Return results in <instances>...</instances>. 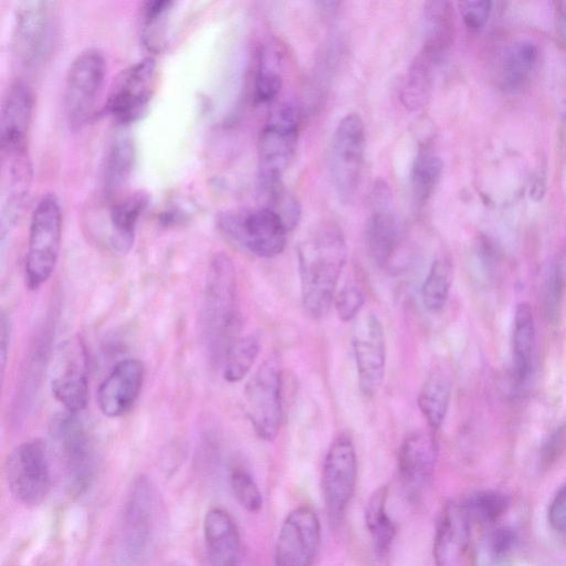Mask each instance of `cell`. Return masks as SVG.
<instances>
[{
    "mask_svg": "<svg viewBox=\"0 0 566 566\" xmlns=\"http://www.w3.org/2000/svg\"><path fill=\"white\" fill-rule=\"evenodd\" d=\"M49 431L67 490L72 495L85 493L93 482L96 463L87 428L76 413L65 410L53 417Z\"/></svg>",
    "mask_w": 566,
    "mask_h": 566,
    "instance_id": "cell-5",
    "label": "cell"
},
{
    "mask_svg": "<svg viewBox=\"0 0 566 566\" xmlns=\"http://www.w3.org/2000/svg\"><path fill=\"white\" fill-rule=\"evenodd\" d=\"M230 486L237 502L248 512L256 513L263 504L262 493L249 471L235 467L230 473Z\"/></svg>",
    "mask_w": 566,
    "mask_h": 566,
    "instance_id": "cell-38",
    "label": "cell"
},
{
    "mask_svg": "<svg viewBox=\"0 0 566 566\" xmlns=\"http://www.w3.org/2000/svg\"><path fill=\"white\" fill-rule=\"evenodd\" d=\"M535 349V322L527 303L517 304L512 327V354L518 381L527 379L532 371Z\"/></svg>",
    "mask_w": 566,
    "mask_h": 566,
    "instance_id": "cell-24",
    "label": "cell"
},
{
    "mask_svg": "<svg viewBox=\"0 0 566 566\" xmlns=\"http://www.w3.org/2000/svg\"><path fill=\"white\" fill-rule=\"evenodd\" d=\"M472 521L464 502L449 501L441 509L433 536L432 556L436 566H457L463 557Z\"/></svg>",
    "mask_w": 566,
    "mask_h": 566,
    "instance_id": "cell-19",
    "label": "cell"
},
{
    "mask_svg": "<svg viewBox=\"0 0 566 566\" xmlns=\"http://www.w3.org/2000/svg\"><path fill=\"white\" fill-rule=\"evenodd\" d=\"M423 11L424 40L420 52L438 63L450 38L449 7L443 1H428Z\"/></svg>",
    "mask_w": 566,
    "mask_h": 566,
    "instance_id": "cell-29",
    "label": "cell"
},
{
    "mask_svg": "<svg viewBox=\"0 0 566 566\" xmlns=\"http://www.w3.org/2000/svg\"><path fill=\"white\" fill-rule=\"evenodd\" d=\"M365 125L357 113L345 115L337 124L331 147V171L339 199L348 203L360 185L365 163Z\"/></svg>",
    "mask_w": 566,
    "mask_h": 566,
    "instance_id": "cell-12",
    "label": "cell"
},
{
    "mask_svg": "<svg viewBox=\"0 0 566 566\" xmlns=\"http://www.w3.org/2000/svg\"><path fill=\"white\" fill-rule=\"evenodd\" d=\"M357 484V457L353 440L338 434L324 458L321 488L331 523L338 524L350 504Z\"/></svg>",
    "mask_w": 566,
    "mask_h": 566,
    "instance_id": "cell-13",
    "label": "cell"
},
{
    "mask_svg": "<svg viewBox=\"0 0 566 566\" xmlns=\"http://www.w3.org/2000/svg\"><path fill=\"white\" fill-rule=\"evenodd\" d=\"M442 174L441 159L421 148L415 157L410 171V187L412 201L417 207H422L433 193Z\"/></svg>",
    "mask_w": 566,
    "mask_h": 566,
    "instance_id": "cell-30",
    "label": "cell"
},
{
    "mask_svg": "<svg viewBox=\"0 0 566 566\" xmlns=\"http://www.w3.org/2000/svg\"><path fill=\"white\" fill-rule=\"evenodd\" d=\"M322 541L319 518L308 505L293 509L283 520L274 549L275 566H313Z\"/></svg>",
    "mask_w": 566,
    "mask_h": 566,
    "instance_id": "cell-15",
    "label": "cell"
},
{
    "mask_svg": "<svg viewBox=\"0 0 566 566\" xmlns=\"http://www.w3.org/2000/svg\"><path fill=\"white\" fill-rule=\"evenodd\" d=\"M536 57V48L531 42L523 41L513 45L504 57L502 71L505 86H518L533 70Z\"/></svg>",
    "mask_w": 566,
    "mask_h": 566,
    "instance_id": "cell-34",
    "label": "cell"
},
{
    "mask_svg": "<svg viewBox=\"0 0 566 566\" xmlns=\"http://www.w3.org/2000/svg\"><path fill=\"white\" fill-rule=\"evenodd\" d=\"M260 348V337L256 334L238 337L230 345L222 359L224 379L228 382L242 380L254 365Z\"/></svg>",
    "mask_w": 566,
    "mask_h": 566,
    "instance_id": "cell-32",
    "label": "cell"
},
{
    "mask_svg": "<svg viewBox=\"0 0 566 566\" xmlns=\"http://www.w3.org/2000/svg\"><path fill=\"white\" fill-rule=\"evenodd\" d=\"M516 542L515 533L512 528L502 527L499 528L492 536L491 539V552L493 558L496 560H503L511 553Z\"/></svg>",
    "mask_w": 566,
    "mask_h": 566,
    "instance_id": "cell-42",
    "label": "cell"
},
{
    "mask_svg": "<svg viewBox=\"0 0 566 566\" xmlns=\"http://www.w3.org/2000/svg\"><path fill=\"white\" fill-rule=\"evenodd\" d=\"M33 108L30 87L17 81L8 88L1 106L0 142L3 154L24 151Z\"/></svg>",
    "mask_w": 566,
    "mask_h": 566,
    "instance_id": "cell-22",
    "label": "cell"
},
{
    "mask_svg": "<svg viewBox=\"0 0 566 566\" xmlns=\"http://www.w3.org/2000/svg\"><path fill=\"white\" fill-rule=\"evenodd\" d=\"M365 303V295L356 284L348 282L334 297L335 310L342 322H350L357 317Z\"/></svg>",
    "mask_w": 566,
    "mask_h": 566,
    "instance_id": "cell-39",
    "label": "cell"
},
{
    "mask_svg": "<svg viewBox=\"0 0 566 566\" xmlns=\"http://www.w3.org/2000/svg\"><path fill=\"white\" fill-rule=\"evenodd\" d=\"M282 87V76L266 52L260 55L259 66L254 78V102L268 104L273 102Z\"/></svg>",
    "mask_w": 566,
    "mask_h": 566,
    "instance_id": "cell-36",
    "label": "cell"
},
{
    "mask_svg": "<svg viewBox=\"0 0 566 566\" xmlns=\"http://www.w3.org/2000/svg\"><path fill=\"white\" fill-rule=\"evenodd\" d=\"M472 522L490 524L500 518L509 507L506 496L494 491H481L464 501Z\"/></svg>",
    "mask_w": 566,
    "mask_h": 566,
    "instance_id": "cell-35",
    "label": "cell"
},
{
    "mask_svg": "<svg viewBox=\"0 0 566 566\" xmlns=\"http://www.w3.org/2000/svg\"><path fill=\"white\" fill-rule=\"evenodd\" d=\"M347 259V247L338 226L323 223L297 247L301 303L313 319L324 317Z\"/></svg>",
    "mask_w": 566,
    "mask_h": 566,
    "instance_id": "cell-1",
    "label": "cell"
},
{
    "mask_svg": "<svg viewBox=\"0 0 566 566\" xmlns=\"http://www.w3.org/2000/svg\"><path fill=\"white\" fill-rule=\"evenodd\" d=\"M490 10V1H464L460 3L464 24L471 31H478L485 24Z\"/></svg>",
    "mask_w": 566,
    "mask_h": 566,
    "instance_id": "cell-40",
    "label": "cell"
},
{
    "mask_svg": "<svg viewBox=\"0 0 566 566\" xmlns=\"http://www.w3.org/2000/svg\"><path fill=\"white\" fill-rule=\"evenodd\" d=\"M4 474L17 501L28 506L41 504L52 486L49 451L43 441L33 439L17 446L6 459Z\"/></svg>",
    "mask_w": 566,
    "mask_h": 566,
    "instance_id": "cell-11",
    "label": "cell"
},
{
    "mask_svg": "<svg viewBox=\"0 0 566 566\" xmlns=\"http://www.w3.org/2000/svg\"><path fill=\"white\" fill-rule=\"evenodd\" d=\"M203 335L214 359H223L238 338L241 316L238 302L237 273L231 260L216 255L209 265L203 297Z\"/></svg>",
    "mask_w": 566,
    "mask_h": 566,
    "instance_id": "cell-2",
    "label": "cell"
},
{
    "mask_svg": "<svg viewBox=\"0 0 566 566\" xmlns=\"http://www.w3.org/2000/svg\"><path fill=\"white\" fill-rule=\"evenodd\" d=\"M451 398V380L449 376L436 369L423 381L417 405L427 421L429 430L437 433L441 428L448 412Z\"/></svg>",
    "mask_w": 566,
    "mask_h": 566,
    "instance_id": "cell-25",
    "label": "cell"
},
{
    "mask_svg": "<svg viewBox=\"0 0 566 566\" xmlns=\"http://www.w3.org/2000/svg\"><path fill=\"white\" fill-rule=\"evenodd\" d=\"M51 391L66 411H82L88 400L87 363L78 339L63 342L55 352L51 373Z\"/></svg>",
    "mask_w": 566,
    "mask_h": 566,
    "instance_id": "cell-16",
    "label": "cell"
},
{
    "mask_svg": "<svg viewBox=\"0 0 566 566\" xmlns=\"http://www.w3.org/2000/svg\"><path fill=\"white\" fill-rule=\"evenodd\" d=\"M547 518L553 531L566 537V484L552 499Z\"/></svg>",
    "mask_w": 566,
    "mask_h": 566,
    "instance_id": "cell-41",
    "label": "cell"
},
{
    "mask_svg": "<svg viewBox=\"0 0 566 566\" xmlns=\"http://www.w3.org/2000/svg\"><path fill=\"white\" fill-rule=\"evenodd\" d=\"M147 202L145 195L136 192L111 206L108 211L111 241L116 249L126 251L132 247L138 219Z\"/></svg>",
    "mask_w": 566,
    "mask_h": 566,
    "instance_id": "cell-26",
    "label": "cell"
},
{
    "mask_svg": "<svg viewBox=\"0 0 566 566\" xmlns=\"http://www.w3.org/2000/svg\"><path fill=\"white\" fill-rule=\"evenodd\" d=\"M106 60L96 48L85 49L71 62L64 83L63 108L72 129L82 128L91 118L106 76Z\"/></svg>",
    "mask_w": 566,
    "mask_h": 566,
    "instance_id": "cell-8",
    "label": "cell"
},
{
    "mask_svg": "<svg viewBox=\"0 0 566 566\" xmlns=\"http://www.w3.org/2000/svg\"><path fill=\"white\" fill-rule=\"evenodd\" d=\"M452 282V268L446 258L436 259L421 286V301L428 312L441 311L448 300Z\"/></svg>",
    "mask_w": 566,
    "mask_h": 566,
    "instance_id": "cell-33",
    "label": "cell"
},
{
    "mask_svg": "<svg viewBox=\"0 0 566 566\" xmlns=\"http://www.w3.org/2000/svg\"><path fill=\"white\" fill-rule=\"evenodd\" d=\"M283 370L277 353L269 355L251 376L244 389L248 418L256 436L272 441L283 418Z\"/></svg>",
    "mask_w": 566,
    "mask_h": 566,
    "instance_id": "cell-7",
    "label": "cell"
},
{
    "mask_svg": "<svg viewBox=\"0 0 566 566\" xmlns=\"http://www.w3.org/2000/svg\"><path fill=\"white\" fill-rule=\"evenodd\" d=\"M388 486L377 488L365 506V524L378 554L386 553L395 538L396 526L387 511Z\"/></svg>",
    "mask_w": 566,
    "mask_h": 566,
    "instance_id": "cell-27",
    "label": "cell"
},
{
    "mask_svg": "<svg viewBox=\"0 0 566 566\" xmlns=\"http://www.w3.org/2000/svg\"><path fill=\"white\" fill-rule=\"evenodd\" d=\"M202 530L210 566H240V534L234 520L226 510L209 509L203 517Z\"/></svg>",
    "mask_w": 566,
    "mask_h": 566,
    "instance_id": "cell-23",
    "label": "cell"
},
{
    "mask_svg": "<svg viewBox=\"0 0 566 566\" xmlns=\"http://www.w3.org/2000/svg\"><path fill=\"white\" fill-rule=\"evenodd\" d=\"M156 493L148 478H137L128 493L122 516L118 553L124 566H136L153 539Z\"/></svg>",
    "mask_w": 566,
    "mask_h": 566,
    "instance_id": "cell-10",
    "label": "cell"
},
{
    "mask_svg": "<svg viewBox=\"0 0 566 566\" xmlns=\"http://www.w3.org/2000/svg\"><path fill=\"white\" fill-rule=\"evenodd\" d=\"M437 64L422 53L411 62L401 87L400 98L406 108L417 111L427 103Z\"/></svg>",
    "mask_w": 566,
    "mask_h": 566,
    "instance_id": "cell-31",
    "label": "cell"
},
{
    "mask_svg": "<svg viewBox=\"0 0 566 566\" xmlns=\"http://www.w3.org/2000/svg\"><path fill=\"white\" fill-rule=\"evenodd\" d=\"M438 457L436 433L415 431L401 442L398 451V472L406 490L415 495L431 479Z\"/></svg>",
    "mask_w": 566,
    "mask_h": 566,
    "instance_id": "cell-21",
    "label": "cell"
},
{
    "mask_svg": "<svg viewBox=\"0 0 566 566\" xmlns=\"http://www.w3.org/2000/svg\"><path fill=\"white\" fill-rule=\"evenodd\" d=\"M300 114L292 104H282L263 127L259 139V180L266 189L282 182L297 144Z\"/></svg>",
    "mask_w": 566,
    "mask_h": 566,
    "instance_id": "cell-9",
    "label": "cell"
},
{
    "mask_svg": "<svg viewBox=\"0 0 566 566\" xmlns=\"http://www.w3.org/2000/svg\"><path fill=\"white\" fill-rule=\"evenodd\" d=\"M62 213L57 198L46 193L36 202L30 219L24 263L25 285L36 290L52 275L61 245Z\"/></svg>",
    "mask_w": 566,
    "mask_h": 566,
    "instance_id": "cell-4",
    "label": "cell"
},
{
    "mask_svg": "<svg viewBox=\"0 0 566 566\" xmlns=\"http://www.w3.org/2000/svg\"><path fill=\"white\" fill-rule=\"evenodd\" d=\"M156 78L157 63L151 56L123 70L108 93L105 104L107 113L124 125L137 120L154 95Z\"/></svg>",
    "mask_w": 566,
    "mask_h": 566,
    "instance_id": "cell-14",
    "label": "cell"
},
{
    "mask_svg": "<svg viewBox=\"0 0 566 566\" xmlns=\"http://www.w3.org/2000/svg\"><path fill=\"white\" fill-rule=\"evenodd\" d=\"M144 380L143 363L136 358L118 361L97 390V405L109 418L122 417L136 402Z\"/></svg>",
    "mask_w": 566,
    "mask_h": 566,
    "instance_id": "cell-20",
    "label": "cell"
},
{
    "mask_svg": "<svg viewBox=\"0 0 566 566\" xmlns=\"http://www.w3.org/2000/svg\"><path fill=\"white\" fill-rule=\"evenodd\" d=\"M56 2L28 0L14 15L12 45L18 62L25 69L40 66L51 55L57 39Z\"/></svg>",
    "mask_w": 566,
    "mask_h": 566,
    "instance_id": "cell-6",
    "label": "cell"
},
{
    "mask_svg": "<svg viewBox=\"0 0 566 566\" xmlns=\"http://www.w3.org/2000/svg\"><path fill=\"white\" fill-rule=\"evenodd\" d=\"M135 161V145L128 134H117L108 148L104 166L106 193L118 191L128 180Z\"/></svg>",
    "mask_w": 566,
    "mask_h": 566,
    "instance_id": "cell-28",
    "label": "cell"
},
{
    "mask_svg": "<svg viewBox=\"0 0 566 566\" xmlns=\"http://www.w3.org/2000/svg\"><path fill=\"white\" fill-rule=\"evenodd\" d=\"M352 344L359 389L364 396L374 397L381 388L386 367L385 332L376 314L364 317Z\"/></svg>",
    "mask_w": 566,
    "mask_h": 566,
    "instance_id": "cell-17",
    "label": "cell"
},
{
    "mask_svg": "<svg viewBox=\"0 0 566 566\" xmlns=\"http://www.w3.org/2000/svg\"><path fill=\"white\" fill-rule=\"evenodd\" d=\"M366 249L378 265H386L399 243V228L392 209V197L386 181L377 180L369 195V216L365 230Z\"/></svg>",
    "mask_w": 566,
    "mask_h": 566,
    "instance_id": "cell-18",
    "label": "cell"
},
{
    "mask_svg": "<svg viewBox=\"0 0 566 566\" xmlns=\"http://www.w3.org/2000/svg\"><path fill=\"white\" fill-rule=\"evenodd\" d=\"M175 2L169 0L147 1L143 6V35L145 44L155 50L160 44L166 20Z\"/></svg>",
    "mask_w": 566,
    "mask_h": 566,
    "instance_id": "cell-37",
    "label": "cell"
},
{
    "mask_svg": "<svg viewBox=\"0 0 566 566\" xmlns=\"http://www.w3.org/2000/svg\"><path fill=\"white\" fill-rule=\"evenodd\" d=\"M217 223L228 240L262 259L282 253L291 231L277 212L264 206L224 211L219 214Z\"/></svg>",
    "mask_w": 566,
    "mask_h": 566,
    "instance_id": "cell-3",
    "label": "cell"
}]
</instances>
